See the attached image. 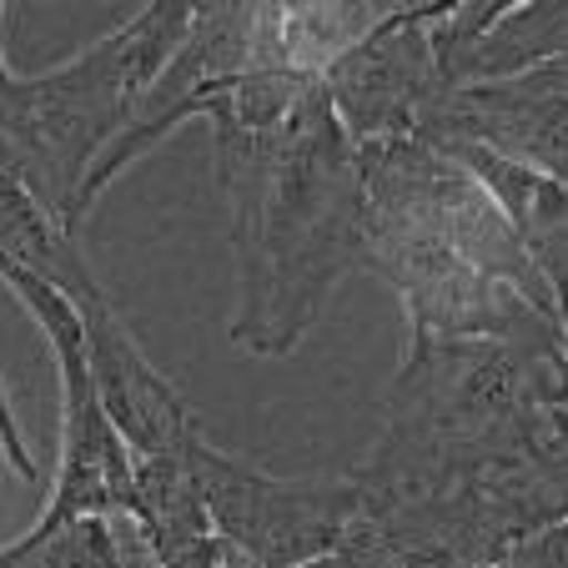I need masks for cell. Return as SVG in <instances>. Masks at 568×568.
<instances>
[{"label": "cell", "mask_w": 568, "mask_h": 568, "mask_svg": "<svg viewBox=\"0 0 568 568\" xmlns=\"http://www.w3.org/2000/svg\"><path fill=\"white\" fill-rule=\"evenodd\" d=\"M216 176L232 202L236 317L247 353L302 343L337 277L367 252V182L357 141L322 75L247 71L212 101Z\"/></svg>", "instance_id": "obj_1"}, {"label": "cell", "mask_w": 568, "mask_h": 568, "mask_svg": "<svg viewBox=\"0 0 568 568\" xmlns=\"http://www.w3.org/2000/svg\"><path fill=\"white\" fill-rule=\"evenodd\" d=\"M192 21L196 0H151L55 71L0 75V156L71 236L87 172L182 51Z\"/></svg>", "instance_id": "obj_2"}, {"label": "cell", "mask_w": 568, "mask_h": 568, "mask_svg": "<svg viewBox=\"0 0 568 568\" xmlns=\"http://www.w3.org/2000/svg\"><path fill=\"white\" fill-rule=\"evenodd\" d=\"M0 282L41 322L45 343L55 353V373H61V473H55V488L45 498L41 518H36V534L65 528L75 518L131 514V504H136V458H131L126 438L116 433L106 403H101L97 373H91L87 357V327H81L75 302L11 257H0Z\"/></svg>", "instance_id": "obj_3"}, {"label": "cell", "mask_w": 568, "mask_h": 568, "mask_svg": "<svg viewBox=\"0 0 568 568\" xmlns=\"http://www.w3.org/2000/svg\"><path fill=\"white\" fill-rule=\"evenodd\" d=\"M192 478L212 528L236 544L262 568H302L337 554L343 538L367 508V488L357 483H292L212 448L206 433L186 448Z\"/></svg>", "instance_id": "obj_4"}, {"label": "cell", "mask_w": 568, "mask_h": 568, "mask_svg": "<svg viewBox=\"0 0 568 568\" xmlns=\"http://www.w3.org/2000/svg\"><path fill=\"white\" fill-rule=\"evenodd\" d=\"M337 121L357 146L413 136L433 101L448 91L433 55V31L423 16H387L322 71Z\"/></svg>", "instance_id": "obj_5"}, {"label": "cell", "mask_w": 568, "mask_h": 568, "mask_svg": "<svg viewBox=\"0 0 568 568\" xmlns=\"http://www.w3.org/2000/svg\"><path fill=\"white\" fill-rule=\"evenodd\" d=\"M75 312L87 327V357L97 373L101 403H106L116 433L126 438L131 458H182L202 438V423L192 418L186 397L151 367V357L141 353V343L131 337V327L111 307L106 292L81 302Z\"/></svg>", "instance_id": "obj_6"}, {"label": "cell", "mask_w": 568, "mask_h": 568, "mask_svg": "<svg viewBox=\"0 0 568 568\" xmlns=\"http://www.w3.org/2000/svg\"><path fill=\"white\" fill-rule=\"evenodd\" d=\"M0 257L31 267L36 277L61 287L75 307L101 297V282H97V272L87 267L75 236L36 202V192L6 166V156H0Z\"/></svg>", "instance_id": "obj_7"}, {"label": "cell", "mask_w": 568, "mask_h": 568, "mask_svg": "<svg viewBox=\"0 0 568 568\" xmlns=\"http://www.w3.org/2000/svg\"><path fill=\"white\" fill-rule=\"evenodd\" d=\"M0 568H121L111 518H75L51 534H26L0 548Z\"/></svg>", "instance_id": "obj_8"}, {"label": "cell", "mask_w": 568, "mask_h": 568, "mask_svg": "<svg viewBox=\"0 0 568 568\" xmlns=\"http://www.w3.org/2000/svg\"><path fill=\"white\" fill-rule=\"evenodd\" d=\"M504 568H568V518L538 528L534 538H524L518 548H508Z\"/></svg>", "instance_id": "obj_9"}, {"label": "cell", "mask_w": 568, "mask_h": 568, "mask_svg": "<svg viewBox=\"0 0 568 568\" xmlns=\"http://www.w3.org/2000/svg\"><path fill=\"white\" fill-rule=\"evenodd\" d=\"M0 453H6V463H11L26 483H36V458L26 453V438H21V428H16V413H11V397H6V383H0Z\"/></svg>", "instance_id": "obj_10"}, {"label": "cell", "mask_w": 568, "mask_h": 568, "mask_svg": "<svg viewBox=\"0 0 568 568\" xmlns=\"http://www.w3.org/2000/svg\"><path fill=\"white\" fill-rule=\"evenodd\" d=\"M216 568H262V564H257V558H247L236 544H226V548H222V558H216Z\"/></svg>", "instance_id": "obj_11"}, {"label": "cell", "mask_w": 568, "mask_h": 568, "mask_svg": "<svg viewBox=\"0 0 568 568\" xmlns=\"http://www.w3.org/2000/svg\"><path fill=\"white\" fill-rule=\"evenodd\" d=\"M6 71H11V65H6V55H0V75H6Z\"/></svg>", "instance_id": "obj_12"}]
</instances>
